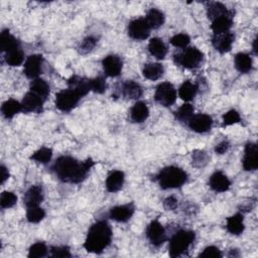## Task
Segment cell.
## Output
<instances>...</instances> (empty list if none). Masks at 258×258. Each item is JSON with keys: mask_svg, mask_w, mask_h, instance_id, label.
I'll return each instance as SVG.
<instances>
[{"mask_svg": "<svg viewBox=\"0 0 258 258\" xmlns=\"http://www.w3.org/2000/svg\"><path fill=\"white\" fill-rule=\"evenodd\" d=\"M94 162L91 158L80 162L72 156H60L52 166V172L64 182L79 184L82 182L92 166Z\"/></svg>", "mask_w": 258, "mask_h": 258, "instance_id": "6da1fadb", "label": "cell"}, {"mask_svg": "<svg viewBox=\"0 0 258 258\" xmlns=\"http://www.w3.org/2000/svg\"><path fill=\"white\" fill-rule=\"evenodd\" d=\"M111 240L112 230L109 224L105 221H98L90 227L84 247L88 252L99 254L110 245Z\"/></svg>", "mask_w": 258, "mask_h": 258, "instance_id": "7a4b0ae2", "label": "cell"}, {"mask_svg": "<svg viewBox=\"0 0 258 258\" xmlns=\"http://www.w3.org/2000/svg\"><path fill=\"white\" fill-rule=\"evenodd\" d=\"M186 172L178 166H168L162 168L158 174L160 186L164 188H176L182 186L186 182Z\"/></svg>", "mask_w": 258, "mask_h": 258, "instance_id": "3957f363", "label": "cell"}, {"mask_svg": "<svg viewBox=\"0 0 258 258\" xmlns=\"http://www.w3.org/2000/svg\"><path fill=\"white\" fill-rule=\"evenodd\" d=\"M195 237L196 235L192 231L180 230L176 232L170 242V255L172 257H178L184 254L195 240Z\"/></svg>", "mask_w": 258, "mask_h": 258, "instance_id": "277c9868", "label": "cell"}, {"mask_svg": "<svg viewBox=\"0 0 258 258\" xmlns=\"http://www.w3.org/2000/svg\"><path fill=\"white\" fill-rule=\"evenodd\" d=\"M203 52L197 48H186L182 52L174 54V62L176 64L186 69H196L203 60Z\"/></svg>", "mask_w": 258, "mask_h": 258, "instance_id": "5b68a950", "label": "cell"}, {"mask_svg": "<svg viewBox=\"0 0 258 258\" xmlns=\"http://www.w3.org/2000/svg\"><path fill=\"white\" fill-rule=\"evenodd\" d=\"M81 97L72 89L58 92L56 96V107L62 112H70L79 103Z\"/></svg>", "mask_w": 258, "mask_h": 258, "instance_id": "8992f818", "label": "cell"}, {"mask_svg": "<svg viewBox=\"0 0 258 258\" xmlns=\"http://www.w3.org/2000/svg\"><path fill=\"white\" fill-rule=\"evenodd\" d=\"M154 99L158 104L164 107L172 106L176 100V90L172 84L164 82L156 87Z\"/></svg>", "mask_w": 258, "mask_h": 258, "instance_id": "52a82bcc", "label": "cell"}, {"mask_svg": "<svg viewBox=\"0 0 258 258\" xmlns=\"http://www.w3.org/2000/svg\"><path fill=\"white\" fill-rule=\"evenodd\" d=\"M150 28L146 18H136L128 26V34L136 40H144L150 34Z\"/></svg>", "mask_w": 258, "mask_h": 258, "instance_id": "ba28073f", "label": "cell"}, {"mask_svg": "<svg viewBox=\"0 0 258 258\" xmlns=\"http://www.w3.org/2000/svg\"><path fill=\"white\" fill-rule=\"evenodd\" d=\"M44 58L40 54L30 56L24 62V74L28 78L36 80L42 72Z\"/></svg>", "mask_w": 258, "mask_h": 258, "instance_id": "9c48e42d", "label": "cell"}, {"mask_svg": "<svg viewBox=\"0 0 258 258\" xmlns=\"http://www.w3.org/2000/svg\"><path fill=\"white\" fill-rule=\"evenodd\" d=\"M188 124L192 132L198 134H205L211 130L213 120L207 114H198L192 115V117L188 120Z\"/></svg>", "mask_w": 258, "mask_h": 258, "instance_id": "30bf717a", "label": "cell"}, {"mask_svg": "<svg viewBox=\"0 0 258 258\" xmlns=\"http://www.w3.org/2000/svg\"><path fill=\"white\" fill-rule=\"evenodd\" d=\"M44 99L36 93L30 91L26 94L22 102V108L24 112L26 113H40L42 111V106L44 103Z\"/></svg>", "mask_w": 258, "mask_h": 258, "instance_id": "8fae6325", "label": "cell"}, {"mask_svg": "<svg viewBox=\"0 0 258 258\" xmlns=\"http://www.w3.org/2000/svg\"><path fill=\"white\" fill-rule=\"evenodd\" d=\"M103 69L107 76L109 77H117L121 74L123 62L121 58L115 54H109L102 60Z\"/></svg>", "mask_w": 258, "mask_h": 258, "instance_id": "7c38bea8", "label": "cell"}, {"mask_svg": "<svg viewBox=\"0 0 258 258\" xmlns=\"http://www.w3.org/2000/svg\"><path fill=\"white\" fill-rule=\"evenodd\" d=\"M146 235L154 246H160L166 240V230L158 221H152L148 225Z\"/></svg>", "mask_w": 258, "mask_h": 258, "instance_id": "4fadbf2b", "label": "cell"}, {"mask_svg": "<svg viewBox=\"0 0 258 258\" xmlns=\"http://www.w3.org/2000/svg\"><path fill=\"white\" fill-rule=\"evenodd\" d=\"M243 168L245 170H255L258 168L257 158V146L255 144L249 142L245 146L244 156H243Z\"/></svg>", "mask_w": 258, "mask_h": 258, "instance_id": "5bb4252c", "label": "cell"}, {"mask_svg": "<svg viewBox=\"0 0 258 258\" xmlns=\"http://www.w3.org/2000/svg\"><path fill=\"white\" fill-rule=\"evenodd\" d=\"M134 213V204L116 206L110 210V218L116 222L125 223L132 217Z\"/></svg>", "mask_w": 258, "mask_h": 258, "instance_id": "9a60e30c", "label": "cell"}, {"mask_svg": "<svg viewBox=\"0 0 258 258\" xmlns=\"http://www.w3.org/2000/svg\"><path fill=\"white\" fill-rule=\"evenodd\" d=\"M234 40H235V36L232 32H228L222 34L214 36L212 40V44L218 52H220L221 54H225L231 50Z\"/></svg>", "mask_w": 258, "mask_h": 258, "instance_id": "2e32d148", "label": "cell"}, {"mask_svg": "<svg viewBox=\"0 0 258 258\" xmlns=\"http://www.w3.org/2000/svg\"><path fill=\"white\" fill-rule=\"evenodd\" d=\"M69 89L74 90L81 98L86 96L91 91L90 80L81 78L79 76H73L68 81Z\"/></svg>", "mask_w": 258, "mask_h": 258, "instance_id": "e0dca14e", "label": "cell"}, {"mask_svg": "<svg viewBox=\"0 0 258 258\" xmlns=\"http://www.w3.org/2000/svg\"><path fill=\"white\" fill-rule=\"evenodd\" d=\"M44 200V190L40 186H32L24 195V201L26 208L38 206Z\"/></svg>", "mask_w": 258, "mask_h": 258, "instance_id": "ac0fdd59", "label": "cell"}, {"mask_svg": "<svg viewBox=\"0 0 258 258\" xmlns=\"http://www.w3.org/2000/svg\"><path fill=\"white\" fill-rule=\"evenodd\" d=\"M209 184L211 188L217 192H224L228 190L231 186L229 178L222 172H214L210 178Z\"/></svg>", "mask_w": 258, "mask_h": 258, "instance_id": "d6986e66", "label": "cell"}, {"mask_svg": "<svg viewBox=\"0 0 258 258\" xmlns=\"http://www.w3.org/2000/svg\"><path fill=\"white\" fill-rule=\"evenodd\" d=\"M124 174L121 170H114L112 172L107 180H106V188L110 192H116L123 186L124 184Z\"/></svg>", "mask_w": 258, "mask_h": 258, "instance_id": "ffe728a7", "label": "cell"}, {"mask_svg": "<svg viewBox=\"0 0 258 258\" xmlns=\"http://www.w3.org/2000/svg\"><path fill=\"white\" fill-rule=\"evenodd\" d=\"M122 95L127 99H138L142 95V86L134 81H126L122 85Z\"/></svg>", "mask_w": 258, "mask_h": 258, "instance_id": "44dd1931", "label": "cell"}, {"mask_svg": "<svg viewBox=\"0 0 258 258\" xmlns=\"http://www.w3.org/2000/svg\"><path fill=\"white\" fill-rule=\"evenodd\" d=\"M232 16L231 14L229 16H220L216 20H213L212 26H211V30H213L214 34H222L225 32H228L229 30L232 26Z\"/></svg>", "mask_w": 258, "mask_h": 258, "instance_id": "7402d4cb", "label": "cell"}, {"mask_svg": "<svg viewBox=\"0 0 258 258\" xmlns=\"http://www.w3.org/2000/svg\"><path fill=\"white\" fill-rule=\"evenodd\" d=\"M150 115L148 107L144 102H138L134 105L130 110V118L136 123H142L144 122Z\"/></svg>", "mask_w": 258, "mask_h": 258, "instance_id": "603a6c76", "label": "cell"}, {"mask_svg": "<svg viewBox=\"0 0 258 258\" xmlns=\"http://www.w3.org/2000/svg\"><path fill=\"white\" fill-rule=\"evenodd\" d=\"M226 228L232 235H240L244 231V220L241 214H235L227 219Z\"/></svg>", "mask_w": 258, "mask_h": 258, "instance_id": "cb8c5ba5", "label": "cell"}, {"mask_svg": "<svg viewBox=\"0 0 258 258\" xmlns=\"http://www.w3.org/2000/svg\"><path fill=\"white\" fill-rule=\"evenodd\" d=\"M148 50L152 56H154L158 60H164L168 52L164 42L158 38H154L150 40L148 44Z\"/></svg>", "mask_w": 258, "mask_h": 258, "instance_id": "d4e9b609", "label": "cell"}, {"mask_svg": "<svg viewBox=\"0 0 258 258\" xmlns=\"http://www.w3.org/2000/svg\"><path fill=\"white\" fill-rule=\"evenodd\" d=\"M235 67L236 69L242 73L246 74L252 70V58L249 54L245 52H239L235 56Z\"/></svg>", "mask_w": 258, "mask_h": 258, "instance_id": "484cf974", "label": "cell"}, {"mask_svg": "<svg viewBox=\"0 0 258 258\" xmlns=\"http://www.w3.org/2000/svg\"><path fill=\"white\" fill-rule=\"evenodd\" d=\"M142 74L148 80H152V81L158 80L164 75L162 64L158 62L146 64L142 70Z\"/></svg>", "mask_w": 258, "mask_h": 258, "instance_id": "4316f807", "label": "cell"}, {"mask_svg": "<svg viewBox=\"0 0 258 258\" xmlns=\"http://www.w3.org/2000/svg\"><path fill=\"white\" fill-rule=\"evenodd\" d=\"M20 42L8 30H4L0 36V48L4 52H10L20 48Z\"/></svg>", "mask_w": 258, "mask_h": 258, "instance_id": "83f0119b", "label": "cell"}, {"mask_svg": "<svg viewBox=\"0 0 258 258\" xmlns=\"http://www.w3.org/2000/svg\"><path fill=\"white\" fill-rule=\"evenodd\" d=\"M198 92V87L190 81H184L178 89V96L186 102H188L195 98Z\"/></svg>", "mask_w": 258, "mask_h": 258, "instance_id": "f1b7e54d", "label": "cell"}, {"mask_svg": "<svg viewBox=\"0 0 258 258\" xmlns=\"http://www.w3.org/2000/svg\"><path fill=\"white\" fill-rule=\"evenodd\" d=\"M144 18H146V22L148 24V26H150V28L152 30V28L156 30V28H160L164 24V14L160 10H156V8H152L148 12V14H146V16Z\"/></svg>", "mask_w": 258, "mask_h": 258, "instance_id": "f546056e", "label": "cell"}, {"mask_svg": "<svg viewBox=\"0 0 258 258\" xmlns=\"http://www.w3.org/2000/svg\"><path fill=\"white\" fill-rule=\"evenodd\" d=\"M20 111H22V103H20L18 100H14V99H10V100L6 101L2 107V115L8 119L12 118L14 115H16Z\"/></svg>", "mask_w": 258, "mask_h": 258, "instance_id": "4dcf8cb0", "label": "cell"}, {"mask_svg": "<svg viewBox=\"0 0 258 258\" xmlns=\"http://www.w3.org/2000/svg\"><path fill=\"white\" fill-rule=\"evenodd\" d=\"M207 14L209 18L214 20L220 16H229L230 12L220 2H211L207 8Z\"/></svg>", "mask_w": 258, "mask_h": 258, "instance_id": "1f68e13d", "label": "cell"}, {"mask_svg": "<svg viewBox=\"0 0 258 258\" xmlns=\"http://www.w3.org/2000/svg\"><path fill=\"white\" fill-rule=\"evenodd\" d=\"M30 91L46 100L50 95V86L44 80L38 78L32 82Z\"/></svg>", "mask_w": 258, "mask_h": 258, "instance_id": "d6a6232c", "label": "cell"}, {"mask_svg": "<svg viewBox=\"0 0 258 258\" xmlns=\"http://www.w3.org/2000/svg\"><path fill=\"white\" fill-rule=\"evenodd\" d=\"M4 58H6V62L8 64H10V66H12V67H16V66H20V64L24 62V54L20 50V48H18L8 52Z\"/></svg>", "mask_w": 258, "mask_h": 258, "instance_id": "836d02e7", "label": "cell"}, {"mask_svg": "<svg viewBox=\"0 0 258 258\" xmlns=\"http://www.w3.org/2000/svg\"><path fill=\"white\" fill-rule=\"evenodd\" d=\"M52 156V150L48 148H42L38 150H36L32 156V160L40 162V164H48L50 162Z\"/></svg>", "mask_w": 258, "mask_h": 258, "instance_id": "e575fe53", "label": "cell"}, {"mask_svg": "<svg viewBox=\"0 0 258 258\" xmlns=\"http://www.w3.org/2000/svg\"><path fill=\"white\" fill-rule=\"evenodd\" d=\"M192 113L194 107L190 104L186 103L182 106H180L178 110L176 112V117L180 122H188V120L192 117Z\"/></svg>", "mask_w": 258, "mask_h": 258, "instance_id": "d590c367", "label": "cell"}, {"mask_svg": "<svg viewBox=\"0 0 258 258\" xmlns=\"http://www.w3.org/2000/svg\"><path fill=\"white\" fill-rule=\"evenodd\" d=\"M44 216H46V212L38 206L28 208L26 218L30 223H38L44 218Z\"/></svg>", "mask_w": 258, "mask_h": 258, "instance_id": "8d00e7d4", "label": "cell"}, {"mask_svg": "<svg viewBox=\"0 0 258 258\" xmlns=\"http://www.w3.org/2000/svg\"><path fill=\"white\" fill-rule=\"evenodd\" d=\"M18 202V197L14 192H4L2 194V198H0V206L2 209H8L14 207Z\"/></svg>", "mask_w": 258, "mask_h": 258, "instance_id": "74e56055", "label": "cell"}, {"mask_svg": "<svg viewBox=\"0 0 258 258\" xmlns=\"http://www.w3.org/2000/svg\"><path fill=\"white\" fill-rule=\"evenodd\" d=\"M48 253V248L46 246L44 243L42 242H38L36 244H34L28 251V257H32V258H40V257H44L46 256Z\"/></svg>", "mask_w": 258, "mask_h": 258, "instance_id": "f35d334b", "label": "cell"}, {"mask_svg": "<svg viewBox=\"0 0 258 258\" xmlns=\"http://www.w3.org/2000/svg\"><path fill=\"white\" fill-rule=\"evenodd\" d=\"M90 85H91V91H93L97 94L104 93L106 91V88H107L106 81L101 76H98L95 79L90 80Z\"/></svg>", "mask_w": 258, "mask_h": 258, "instance_id": "ab89813d", "label": "cell"}, {"mask_svg": "<svg viewBox=\"0 0 258 258\" xmlns=\"http://www.w3.org/2000/svg\"><path fill=\"white\" fill-rule=\"evenodd\" d=\"M190 42V36L184 34H176L170 38V44L176 48H186Z\"/></svg>", "mask_w": 258, "mask_h": 258, "instance_id": "60d3db41", "label": "cell"}, {"mask_svg": "<svg viewBox=\"0 0 258 258\" xmlns=\"http://www.w3.org/2000/svg\"><path fill=\"white\" fill-rule=\"evenodd\" d=\"M241 118L236 110H230L223 115V126H230L240 122Z\"/></svg>", "mask_w": 258, "mask_h": 258, "instance_id": "b9f144b4", "label": "cell"}, {"mask_svg": "<svg viewBox=\"0 0 258 258\" xmlns=\"http://www.w3.org/2000/svg\"><path fill=\"white\" fill-rule=\"evenodd\" d=\"M96 44H97V40H96L95 38H93V36H88V38H86L82 42V44H81V46H80V52H81V54H84L90 52L95 48Z\"/></svg>", "mask_w": 258, "mask_h": 258, "instance_id": "7bdbcfd3", "label": "cell"}, {"mask_svg": "<svg viewBox=\"0 0 258 258\" xmlns=\"http://www.w3.org/2000/svg\"><path fill=\"white\" fill-rule=\"evenodd\" d=\"M50 255L52 257H70L71 253L69 248L62 246V247H52Z\"/></svg>", "mask_w": 258, "mask_h": 258, "instance_id": "ee69618b", "label": "cell"}, {"mask_svg": "<svg viewBox=\"0 0 258 258\" xmlns=\"http://www.w3.org/2000/svg\"><path fill=\"white\" fill-rule=\"evenodd\" d=\"M201 257H221L222 253L219 248L215 246H209L204 249V251L200 254Z\"/></svg>", "mask_w": 258, "mask_h": 258, "instance_id": "f6af8a7d", "label": "cell"}, {"mask_svg": "<svg viewBox=\"0 0 258 258\" xmlns=\"http://www.w3.org/2000/svg\"><path fill=\"white\" fill-rule=\"evenodd\" d=\"M164 205L166 210H174L178 206V200L174 197H168L164 200Z\"/></svg>", "mask_w": 258, "mask_h": 258, "instance_id": "bcb514c9", "label": "cell"}, {"mask_svg": "<svg viewBox=\"0 0 258 258\" xmlns=\"http://www.w3.org/2000/svg\"><path fill=\"white\" fill-rule=\"evenodd\" d=\"M229 142H222L221 144H219L216 148H215V152L219 154H224L228 150H229Z\"/></svg>", "mask_w": 258, "mask_h": 258, "instance_id": "7dc6e473", "label": "cell"}, {"mask_svg": "<svg viewBox=\"0 0 258 258\" xmlns=\"http://www.w3.org/2000/svg\"><path fill=\"white\" fill-rule=\"evenodd\" d=\"M10 178V172L4 166H2V184H4V182Z\"/></svg>", "mask_w": 258, "mask_h": 258, "instance_id": "c3c4849f", "label": "cell"}]
</instances>
